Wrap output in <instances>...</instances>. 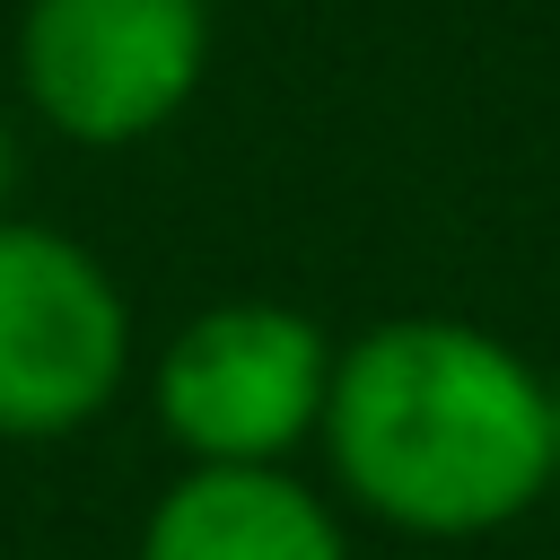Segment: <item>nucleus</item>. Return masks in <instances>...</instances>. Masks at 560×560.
Masks as SVG:
<instances>
[{"mask_svg": "<svg viewBox=\"0 0 560 560\" xmlns=\"http://www.w3.org/2000/svg\"><path fill=\"white\" fill-rule=\"evenodd\" d=\"M324 438L341 481L402 534H490L551 481L542 376L455 315L359 332L332 359Z\"/></svg>", "mask_w": 560, "mask_h": 560, "instance_id": "nucleus-1", "label": "nucleus"}, {"mask_svg": "<svg viewBox=\"0 0 560 560\" xmlns=\"http://www.w3.org/2000/svg\"><path fill=\"white\" fill-rule=\"evenodd\" d=\"M201 70L210 0H26L18 18V88L79 149L149 140L192 105Z\"/></svg>", "mask_w": 560, "mask_h": 560, "instance_id": "nucleus-2", "label": "nucleus"}, {"mask_svg": "<svg viewBox=\"0 0 560 560\" xmlns=\"http://www.w3.org/2000/svg\"><path fill=\"white\" fill-rule=\"evenodd\" d=\"M332 394V341L315 315L236 298L192 315L158 359V420L201 464H271L289 455Z\"/></svg>", "mask_w": 560, "mask_h": 560, "instance_id": "nucleus-3", "label": "nucleus"}, {"mask_svg": "<svg viewBox=\"0 0 560 560\" xmlns=\"http://www.w3.org/2000/svg\"><path fill=\"white\" fill-rule=\"evenodd\" d=\"M131 306L61 228L0 219V438H61L114 402Z\"/></svg>", "mask_w": 560, "mask_h": 560, "instance_id": "nucleus-4", "label": "nucleus"}, {"mask_svg": "<svg viewBox=\"0 0 560 560\" xmlns=\"http://www.w3.org/2000/svg\"><path fill=\"white\" fill-rule=\"evenodd\" d=\"M140 560H350L332 508L280 464H192L140 534Z\"/></svg>", "mask_w": 560, "mask_h": 560, "instance_id": "nucleus-5", "label": "nucleus"}, {"mask_svg": "<svg viewBox=\"0 0 560 560\" xmlns=\"http://www.w3.org/2000/svg\"><path fill=\"white\" fill-rule=\"evenodd\" d=\"M18 166H26V158H18V122L0 114V219H9V192H18Z\"/></svg>", "mask_w": 560, "mask_h": 560, "instance_id": "nucleus-6", "label": "nucleus"}, {"mask_svg": "<svg viewBox=\"0 0 560 560\" xmlns=\"http://www.w3.org/2000/svg\"><path fill=\"white\" fill-rule=\"evenodd\" d=\"M542 438H551V481H560V385H542Z\"/></svg>", "mask_w": 560, "mask_h": 560, "instance_id": "nucleus-7", "label": "nucleus"}]
</instances>
